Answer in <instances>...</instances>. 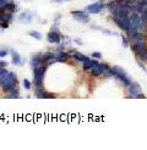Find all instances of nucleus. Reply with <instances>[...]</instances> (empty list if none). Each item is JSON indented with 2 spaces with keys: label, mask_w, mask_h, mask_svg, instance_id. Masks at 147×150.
Instances as JSON below:
<instances>
[{
  "label": "nucleus",
  "mask_w": 147,
  "mask_h": 150,
  "mask_svg": "<svg viewBox=\"0 0 147 150\" xmlns=\"http://www.w3.org/2000/svg\"><path fill=\"white\" fill-rule=\"evenodd\" d=\"M128 91L130 96L129 98H136V99H141V98H146V96L142 94V89L140 87L138 83H131L128 86Z\"/></svg>",
  "instance_id": "nucleus-5"
},
{
  "label": "nucleus",
  "mask_w": 147,
  "mask_h": 150,
  "mask_svg": "<svg viewBox=\"0 0 147 150\" xmlns=\"http://www.w3.org/2000/svg\"><path fill=\"white\" fill-rule=\"evenodd\" d=\"M17 84V77L14 72H7L6 76L0 81V87L4 89V92L7 93L9 91H11L12 88H15Z\"/></svg>",
  "instance_id": "nucleus-2"
},
{
  "label": "nucleus",
  "mask_w": 147,
  "mask_h": 150,
  "mask_svg": "<svg viewBox=\"0 0 147 150\" xmlns=\"http://www.w3.org/2000/svg\"><path fill=\"white\" fill-rule=\"evenodd\" d=\"M65 1H70V0H51V3H59V4L65 3Z\"/></svg>",
  "instance_id": "nucleus-30"
},
{
  "label": "nucleus",
  "mask_w": 147,
  "mask_h": 150,
  "mask_svg": "<svg viewBox=\"0 0 147 150\" xmlns=\"http://www.w3.org/2000/svg\"><path fill=\"white\" fill-rule=\"evenodd\" d=\"M97 64H98V62L96 61L94 59H87L85 62H82V66H83L85 70H92Z\"/></svg>",
  "instance_id": "nucleus-17"
},
{
  "label": "nucleus",
  "mask_w": 147,
  "mask_h": 150,
  "mask_svg": "<svg viewBox=\"0 0 147 150\" xmlns=\"http://www.w3.org/2000/svg\"><path fill=\"white\" fill-rule=\"evenodd\" d=\"M10 51H11V54H12V55H11V56H12L11 62H12L14 65H17V66H24L25 60L19 55V52H17V51H15V50H12V49H10Z\"/></svg>",
  "instance_id": "nucleus-13"
},
{
  "label": "nucleus",
  "mask_w": 147,
  "mask_h": 150,
  "mask_svg": "<svg viewBox=\"0 0 147 150\" xmlns=\"http://www.w3.org/2000/svg\"><path fill=\"white\" fill-rule=\"evenodd\" d=\"M47 40L50 44H60L61 43V34L59 32L56 26H54L47 34Z\"/></svg>",
  "instance_id": "nucleus-6"
},
{
  "label": "nucleus",
  "mask_w": 147,
  "mask_h": 150,
  "mask_svg": "<svg viewBox=\"0 0 147 150\" xmlns=\"http://www.w3.org/2000/svg\"><path fill=\"white\" fill-rule=\"evenodd\" d=\"M115 1L118 4H120V5H125V0H115Z\"/></svg>",
  "instance_id": "nucleus-33"
},
{
  "label": "nucleus",
  "mask_w": 147,
  "mask_h": 150,
  "mask_svg": "<svg viewBox=\"0 0 147 150\" xmlns=\"http://www.w3.org/2000/svg\"><path fill=\"white\" fill-rule=\"evenodd\" d=\"M0 27L1 28H7L9 27V23H7V22H0Z\"/></svg>",
  "instance_id": "nucleus-29"
},
{
  "label": "nucleus",
  "mask_w": 147,
  "mask_h": 150,
  "mask_svg": "<svg viewBox=\"0 0 147 150\" xmlns=\"http://www.w3.org/2000/svg\"><path fill=\"white\" fill-rule=\"evenodd\" d=\"M136 62H137V65H138V66L141 67V69H142V70L146 72V67H145V65L142 64V61H141V60H140V57H138V56H136Z\"/></svg>",
  "instance_id": "nucleus-26"
},
{
  "label": "nucleus",
  "mask_w": 147,
  "mask_h": 150,
  "mask_svg": "<svg viewBox=\"0 0 147 150\" xmlns=\"http://www.w3.org/2000/svg\"><path fill=\"white\" fill-rule=\"evenodd\" d=\"M104 9H106L104 3L103 1H96L93 4H90L88 6H86V12H88V13H99Z\"/></svg>",
  "instance_id": "nucleus-7"
},
{
  "label": "nucleus",
  "mask_w": 147,
  "mask_h": 150,
  "mask_svg": "<svg viewBox=\"0 0 147 150\" xmlns=\"http://www.w3.org/2000/svg\"><path fill=\"white\" fill-rule=\"evenodd\" d=\"M28 35H31L32 38H34V39H37V40H42V34L38 32V31H29L28 32Z\"/></svg>",
  "instance_id": "nucleus-21"
},
{
  "label": "nucleus",
  "mask_w": 147,
  "mask_h": 150,
  "mask_svg": "<svg viewBox=\"0 0 147 150\" xmlns=\"http://www.w3.org/2000/svg\"><path fill=\"white\" fill-rule=\"evenodd\" d=\"M146 61H147V59H146Z\"/></svg>",
  "instance_id": "nucleus-34"
},
{
  "label": "nucleus",
  "mask_w": 147,
  "mask_h": 150,
  "mask_svg": "<svg viewBox=\"0 0 147 150\" xmlns=\"http://www.w3.org/2000/svg\"><path fill=\"white\" fill-rule=\"evenodd\" d=\"M71 15L77 22H80V23H88V22H90V16H88V15L82 10L71 11Z\"/></svg>",
  "instance_id": "nucleus-8"
},
{
  "label": "nucleus",
  "mask_w": 147,
  "mask_h": 150,
  "mask_svg": "<svg viewBox=\"0 0 147 150\" xmlns=\"http://www.w3.org/2000/svg\"><path fill=\"white\" fill-rule=\"evenodd\" d=\"M114 22L116 23V26L119 27L123 31H128V28L130 26V18L129 16L126 17H120V18H114Z\"/></svg>",
  "instance_id": "nucleus-9"
},
{
  "label": "nucleus",
  "mask_w": 147,
  "mask_h": 150,
  "mask_svg": "<svg viewBox=\"0 0 147 150\" xmlns=\"http://www.w3.org/2000/svg\"><path fill=\"white\" fill-rule=\"evenodd\" d=\"M112 71H113V77L118 82H120L124 87H128L131 83V78L129 77V74L126 73V71L124 69H121L119 66H114V67H112Z\"/></svg>",
  "instance_id": "nucleus-1"
},
{
  "label": "nucleus",
  "mask_w": 147,
  "mask_h": 150,
  "mask_svg": "<svg viewBox=\"0 0 147 150\" xmlns=\"http://www.w3.org/2000/svg\"><path fill=\"white\" fill-rule=\"evenodd\" d=\"M130 18V25L135 26L136 28H138V31L141 29V15L138 12H132V15L129 17Z\"/></svg>",
  "instance_id": "nucleus-11"
},
{
  "label": "nucleus",
  "mask_w": 147,
  "mask_h": 150,
  "mask_svg": "<svg viewBox=\"0 0 147 150\" xmlns=\"http://www.w3.org/2000/svg\"><path fill=\"white\" fill-rule=\"evenodd\" d=\"M19 20L22 23H29V22H32V20H33V13L29 10H25L24 12L20 13Z\"/></svg>",
  "instance_id": "nucleus-12"
},
{
  "label": "nucleus",
  "mask_w": 147,
  "mask_h": 150,
  "mask_svg": "<svg viewBox=\"0 0 147 150\" xmlns=\"http://www.w3.org/2000/svg\"><path fill=\"white\" fill-rule=\"evenodd\" d=\"M34 94H36V98H38V99H51V98H55V95L44 92V89L42 87H36Z\"/></svg>",
  "instance_id": "nucleus-10"
},
{
  "label": "nucleus",
  "mask_w": 147,
  "mask_h": 150,
  "mask_svg": "<svg viewBox=\"0 0 147 150\" xmlns=\"http://www.w3.org/2000/svg\"><path fill=\"white\" fill-rule=\"evenodd\" d=\"M6 94H7V95H6V98H19V96H20V92H19L17 87L12 88L11 91H9Z\"/></svg>",
  "instance_id": "nucleus-20"
},
{
  "label": "nucleus",
  "mask_w": 147,
  "mask_h": 150,
  "mask_svg": "<svg viewBox=\"0 0 147 150\" xmlns=\"http://www.w3.org/2000/svg\"><path fill=\"white\" fill-rule=\"evenodd\" d=\"M92 57L93 59H101L102 57V54H101L99 51H93L92 52Z\"/></svg>",
  "instance_id": "nucleus-27"
},
{
  "label": "nucleus",
  "mask_w": 147,
  "mask_h": 150,
  "mask_svg": "<svg viewBox=\"0 0 147 150\" xmlns=\"http://www.w3.org/2000/svg\"><path fill=\"white\" fill-rule=\"evenodd\" d=\"M54 54V56L59 60V62H64V61H66L69 57H70V54L68 51H64V50H56V51H54L53 52Z\"/></svg>",
  "instance_id": "nucleus-14"
},
{
  "label": "nucleus",
  "mask_w": 147,
  "mask_h": 150,
  "mask_svg": "<svg viewBox=\"0 0 147 150\" xmlns=\"http://www.w3.org/2000/svg\"><path fill=\"white\" fill-rule=\"evenodd\" d=\"M9 1H10V0H0V7H5V5Z\"/></svg>",
  "instance_id": "nucleus-28"
},
{
  "label": "nucleus",
  "mask_w": 147,
  "mask_h": 150,
  "mask_svg": "<svg viewBox=\"0 0 147 150\" xmlns=\"http://www.w3.org/2000/svg\"><path fill=\"white\" fill-rule=\"evenodd\" d=\"M121 43H123V47H124V48H128V47L130 45L129 39H128L125 35H121Z\"/></svg>",
  "instance_id": "nucleus-22"
},
{
  "label": "nucleus",
  "mask_w": 147,
  "mask_h": 150,
  "mask_svg": "<svg viewBox=\"0 0 147 150\" xmlns=\"http://www.w3.org/2000/svg\"><path fill=\"white\" fill-rule=\"evenodd\" d=\"M29 65H31L32 69H34V67H37V66L44 65L43 61H42L41 55H33V56L31 57V60H29Z\"/></svg>",
  "instance_id": "nucleus-15"
},
{
  "label": "nucleus",
  "mask_w": 147,
  "mask_h": 150,
  "mask_svg": "<svg viewBox=\"0 0 147 150\" xmlns=\"http://www.w3.org/2000/svg\"><path fill=\"white\" fill-rule=\"evenodd\" d=\"M69 54H70V57H74V59L77 60V61H80V62H85L86 60L88 59L86 55L81 54V52H78V51H71V52H69Z\"/></svg>",
  "instance_id": "nucleus-16"
},
{
  "label": "nucleus",
  "mask_w": 147,
  "mask_h": 150,
  "mask_svg": "<svg viewBox=\"0 0 147 150\" xmlns=\"http://www.w3.org/2000/svg\"><path fill=\"white\" fill-rule=\"evenodd\" d=\"M74 42H75V43H77V44H80V45H83L82 40H81V39H78V38H75V39H74Z\"/></svg>",
  "instance_id": "nucleus-31"
},
{
  "label": "nucleus",
  "mask_w": 147,
  "mask_h": 150,
  "mask_svg": "<svg viewBox=\"0 0 147 150\" xmlns=\"http://www.w3.org/2000/svg\"><path fill=\"white\" fill-rule=\"evenodd\" d=\"M7 72H9V71H6V70H5V67H0V81H1V79L6 76Z\"/></svg>",
  "instance_id": "nucleus-25"
},
{
  "label": "nucleus",
  "mask_w": 147,
  "mask_h": 150,
  "mask_svg": "<svg viewBox=\"0 0 147 150\" xmlns=\"http://www.w3.org/2000/svg\"><path fill=\"white\" fill-rule=\"evenodd\" d=\"M6 65H7L6 61H4V60H0V67H6Z\"/></svg>",
  "instance_id": "nucleus-32"
},
{
  "label": "nucleus",
  "mask_w": 147,
  "mask_h": 150,
  "mask_svg": "<svg viewBox=\"0 0 147 150\" xmlns=\"http://www.w3.org/2000/svg\"><path fill=\"white\" fill-rule=\"evenodd\" d=\"M131 50L135 52L136 56L141 57V59H147V47L145 45V43L141 42H135L134 44L131 45Z\"/></svg>",
  "instance_id": "nucleus-4"
},
{
  "label": "nucleus",
  "mask_w": 147,
  "mask_h": 150,
  "mask_svg": "<svg viewBox=\"0 0 147 150\" xmlns=\"http://www.w3.org/2000/svg\"><path fill=\"white\" fill-rule=\"evenodd\" d=\"M10 49H7V48H0V57H5L7 55V52H9Z\"/></svg>",
  "instance_id": "nucleus-23"
},
{
  "label": "nucleus",
  "mask_w": 147,
  "mask_h": 150,
  "mask_svg": "<svg viewBox=\"0 0 147 150\" xmlns=\"http://www.w3.org/2000/svg\"><path fill=\"white\" fill-rule=\"evenodd\" d=\"M46 69H47V65H41V66H37L33 69L32 76H33V84L36 87H42L44 74H46Z\"/></svg>",
  "instance_id": "nucleus-3"
},
{
  "label": "nucleus",
  "mask_w": 147,
  "mask_h": 150,
  "mask_svg": "<svg viewBox=\"0 0 147 150\" xmlns=\"http://www.w3.org/2000/svg\"><path fill=\"white\" fill-rule=\"evenodd\" d=\"M24 87H25V89H27V91H29V89L32 88L31 82H29L27 78H25V79H24Z\"/></svg>",
  "instance_id": "nucleus-24"
},
{
  "label": "nucleus",
  "mask_w": 147,
  "mask_h": 150,
  "mask_svg": "<svg viewBox=\"0 0 147 150\" xmlns=\"http://www.w3.org/2000/svg\"><path fill=\"white\" fill-rule=\"evenodd\" d=\"M4 9L14 13L15 11H17L19 6H17V4H16V3H14V1H9V3H7V4L5 5V7H4Z\"/></svg>",
  "instance_id": "nucleus-19"
},
{
  "label": "nucleus",
  "mask_w": 147,
  "mask_h": 150,
  "mask_svg": "<svg viewBox=\"0 0 147 150\" xmlns=\"http://www.w3.org/2000/svg\"><path fill=\"white\" fill-rule=\"evenodd\" d=\"M91 28H92V29H97V31H101L102 33H106V34H108V35H118V33L109 31V29H107V28L99 27V26H97V25H92V26H91Z\"/></svg>",
  "instance_id": "nucleus-18"
}]
</instances>
